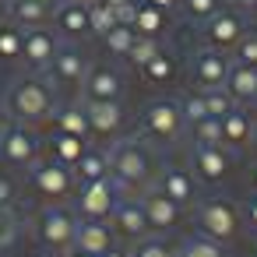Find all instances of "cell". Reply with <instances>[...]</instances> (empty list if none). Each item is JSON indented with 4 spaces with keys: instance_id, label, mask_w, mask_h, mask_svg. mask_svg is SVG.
<instances>
[{
    "instance_id": "6da1fadb",
    "label": "cell",
    "mask_w": 257,
    "mask_h": 257,
    "mask_svg": "<svg viewBox=\"0 0 257 257\" xmlns=\"http://www.w3.org/2000/svg\"><path fill=\"white\" fill-rule=\"evenodd\" d=\"M109 180L123 197H141L155 183V159L145 138H123L109 145Z\"/></svg>"
},
{
    "instance_id": "7a4b0ae2",
    "label": "cell",
    "mask_w": 257,
    "mask_h": 257,
    "mask_svg": "<svg viewBox=\"0 0 257 257\" xmlns=\"http://www.w3.org/2000/svg\"><path fill=\"white\" fill-rule=\"evenodd\" d=\"M4 106L11 113L15 123H25V127H36V123H46L57 109V92L53 85L43 78V74H22L11 81L8 95H4Z\"/></svg>"
},
{
    "instance_id": "3957f363",
    "label": "cell",
    "mask_w": 257,
    "mask_h": 257,
    "mask_svg": "<svg viewBox=\"0 0 257 257\" xmlns=\"http://www.w3.org/2000/svg\"><path fill=\"white\" fill-rule=\"evenodd\" d=\"M183 131H187V123H183L180 102H173V99H155V102H148L145 113H141V120H138V138H145V141H152V145H159V148L180 141Z\"/></svg>"
},
{
    "instance_id": "277c9868",
    "label": "cell",
    "mask_w": 257,
    "mask_h": 257,
    "mask_svg": "<svg viewBox=\"0 0 257 257\" xmlns=\"http://www.w3.org/2000/svg\"><path fill=\"white\" fill-rule=\"evenodd\" d=\"M32 229H36V239H39L50 253H64V250L74 246L78 215H74V208H67V204H46V208L36 215Z\"/></svg>"
},
{
    "instance_id": "5b68a950",
    "label": "cell",
    "mask_w": 257,
    "mask_h": 257,
    "mask_svg": "<svg viewBox=\"0 0 257 257\" xmlns=\"http://www.w3.org/2000/svg\"><path fill=\"white\" fill-rule=\"evenodd\" d=\"M29 187L46 201V204H64L67 197H74L78 190V180L67 166L53 162V159H39L36 166H29Z\"/></svg>"
},
{
    "instance_id": "8992f818",
    "label": "cell",
    "mask_w": 257,
    "mask_h": 257,
    "mask_svg": "<svg viewBox=\"0 0 257 257\" xmlns=\"http://www.w3.org/2000/svg\"><path fill=\"white\" fill-rule=\"evenodd\" d=\"M123 194L116 190V183L113 180H95V183H78V190H74V215L78 218H88V222H109V215H113V208H116V201H120Z\"/></svg>"
},
{
    "instance_id": "52a82bcc",
    "label": "cell",
    "mask_w": 257,
    "mask_h": 257,
    "mask_svg": "<svg viewBox=\"0 0 257 257\" xmlns=\"http://www.w3.org/2000/svg\"><path fill=\"white\" fill-rule=\"evenodd\" d=\"M197 229L215 243H229L239 232V211L225 197H204L197 201Z\"/></svg>"
},
{
    "instance_id": "ba28073f",
    "label": "cell",
    "mask_w": 257,
    "mask_h": 257,
    "mask_svg": "<svg viewBox=\"0 0 257 257\" xmlns=\"http://www.w3.org/2000/svg\"><path fill=\"white\" fill-rule=\"evenodd\" d=\"M39 155H43V141H39L36 127L11 123L4 134H0V162H4V166L29 169V166L39 162Z\"/></svg>"
},
{
    "instance_id": "9c48e42d",
    "label": "cell",
    "mask_w": 257,
    "mask_h": 257,
    "mask_svg": "<svg viewBox=\"0 0 257 257\" xmlns=\"http://www.w3.org/2000/svg\"><path fill=\"white\" fill-rule=\"evenodd\" d=\"M88 57L74 46V43H64L60 50H57V57H53V64L43 71V78L53 85V88H81V81H85V74H88Z\"/></svg>"
},
{
    "instance_id": "30bf717a",
    "label": "cell",
    "mask_w": 257,
    "mask_h": 257,
    "mask_svg": "<svg viewBox=\"0 0 257 257\" xmlns=\"http://www.w3.org/2000/svg\"><path fill=\"white\" fill-rule=\"evenodd\" d=\"M243 36H246V18H243L239 11H232V8H222L211 22L201 25V39H204V46L222 50V53H229Z\"/></svg>"
},
{
    "instance_id": "8fae6325",
    "label": "cell",
    "mask_w": 257,
    "mask_h": 257,
    "mask_svg": "<svg viewBox=\"0 0 257 257\" xmlns=\"http://www.w3.org/2000/svg\"><path fill=\"white\" fill-rule=\"evenodd\" d=\"M81 102H123V74L109 64H92L81 81Z\"/></svg>"
},
{
    "instance_id": "7c38bea8",
    "label": "cell",
    "mask_w": 257,
    "mask_h": 257,
    "mask_svg": "<svg viewBox=\"0 0 257 257\" xmlns=\"http://www.w3.org/2000/svg\"><path fill=\"white\" fill-rule=\"evenodd\" d=\"M64 46V39L53 32V29H25V43H22V64L32 71V74H43L50 64H53V57H57V50Z\"/></svg>"
},
{
    "instance_id": "4fadbf2b",
    "label": "cell",
    "mask_w": 257,
    "mask_h": 257,
    "mask_svg": "<svg viewBox=\"0 0 257 257\" xmlns=\"http://www.w3.org/2000/svg\"><path fill=\"white\" fill-rule=\"evenodd\" d=\"M229 67H232V60H229L222 50L201 46V50L190 57V81H194L197 88H218V85H225Z\"/></svg>"
},
{
    "instance_id": "5bb4252c",
    "label": "cell",
    "mask_w": 257,
    "mask_h": 257,
    "mask_svg": "<svg viewBox=\"0 0 257 257\" xmlns=\"http://www.w3.org/2000/svg\"><path fill=\"white\" fill-rule=\"evenodd\" d=\"M232 155L225 145H194L190 152V169L197 176V183H222L229 176Z\"/></svg>"
},
{
    "instance_id": "9a60e30c",
    "label": "cell",
    "mask_w": 257,
    "mask_h": 257,
    "mask_svg": "<svg viewBox=\"0 0 257 257\" xmlns=\"http://www.w3.org/2000/svg\"><path fill=\"white\" fill-rule=\"evenodd\" d=\"M159 194H166L180 211L197 204V176L190 169H180V166H166L162 173H155V183H152Z\"/></svg>"
},
{
    "instance_id": "2e32d148",
    "label": "cell",
    "mask_w": 257,
    "mask_h": 257,
    "mask_svg": "<svg viewBox=\"0 0 257 257\" xmlns=\"http://www.w3.org/2000/svg\"><path fill=\"white\" fill-rule=\"evenodd\" d=\"M109 225H113L116 236L134 239V243L145 239V236H152V225H148V215H145L141 197H120L116 208H113V215H109Z\"/></svg>"
},
{
    "instance_id": "e0dca14e",
    "label": "cell",
    "mask_w": 257,
    "mask_h": 257,
    "mask_svg": "<svg viewBox=\"0 0 257 257\" xmlns=\"http://www.w3.org/2000/svg\"><path fill=\"white\" fill-rule=\"evenodd\" d=\"M50 22H53V32H57L64 43H81V39L92 36V29H88V4L64 0L60 8H53Z\"/></svg>"
},
{
    "instance_id": "ac0fdd59",
    "label": "cell",
    "mask_w": 257,
    "mask_h": 257,
    "mask_svg": "<svg viewBox=\"0 0 257 257\" xmlns=\"http://www.w3.org/2000/svg\"><path fill=\"white\" fill-rule=\"evenodd\" d=\"M116 246V232L109 222H88V218H78V229H74V250H85L92 257L106 253Z\"/></svg>"
},
{
    "instance_id": "d6986e66",
    "label": "cell",
    "mask_w": 257,
    "mask_h": 257,
    "mask_svg": "<svg viewBox=\"0 0 257 257\" xmlns=\"http://www.w3.org/2000/svg\"><path fill=\"white\" fill-rule=\"evenodd\" d=\"M92 138H116L123 127V102H81Z\"/></svg>"
},
{
    "instance_id": "ffe728a7",
    "label": "cell",
    "mask_w": 257,
    "mask_h": 257,
    "mask_svg": "<svg viewBox=\"0 0 257 257\" xmlns=\"http://www.w3.org/2000/svg\"><path fill=\"white\" fill-rule=\"evenodd\" d=\"M218 127H222V145L225 148H243V145H250L253 141V131H257V120H253V113L250 109H239V106H232L222 120H218Z\"/></svg>"
},
{
    "instance_id": "44dd1931",
    "label": "cell",
    "mask_w": 257,
    "mask_h": 257,
    "mask_svg": "<svg viewBox=\"0 0 257 257\" xmlns=\"http://www.w3.org/2000/svg\"><path fill=\"white\" fill-rule=\"evenodd\" d=\"M141 204H145V215H148L152 232H169V229L180 222V208H176L166 194H159L155 187H148V190L141 194Z\"/></svg>"
},
{
    "instance_id": "7402d4cb",
    "label": "cell",
    "mask_w": 257,
    "mask_h": 257,
    "mask_svg": "<svg viewBox=\"0 0 257 257\" xmlns=\"http://www.w3.org/2000/svg\"><path fill=\"white\" fill-rule=\"evenodd\" d=\"M50 123H53V134H71V138H81V141L92 138V127H88V116H85L81 99L71 102V106H57L53 116H50Z\"/></svg>"
},
{
    "instance_id": "603a6c76",
    "label": "cell",
    "mask_w": 257,
    "mask_h": 257,
    "mask_svg": "<svg viewBox=\"0 0 257 257\" xmlns=\"http://www.w3.org/2000/svg\"><path fill=\"white\" fill-rule=\"evenodd\" d=\"M131 29L145 39H162L166 29H169V11H159V8L145 4V0H138L134 15H131Z\"/></svg>"
},
{
    "instance_id": "cb8c5ba5",
    "label": "cell",
    "mask_w": 257,
    "mask_h": 257,
    "mask_svg": "<svg viewBox=\"0 0 257 257\" xmlns=\"http://www.w3.org/2000/svg\"><path fill=\"white\" fill-rule=\"evenodd\" d=\"M78 183H95V180H109V152L106 148H85V155L78 159V166L71 169Z\"/></svg>"
},
{
    "instance_id": "d4e9b609",
    "label": "cell",
    "mask_w": 257,
    "mask_h": 257,
    "mask_svg": "<svg viewBox=\"0 0 257 257\" xmlns=\"http://www.w3.org/2000/svg\"><path fill=\"white\" fill-rule=\"evenodd\" d=\"M225 88H229V95L236 102H257V67L232 64L229 78H225Z\"/></svg>"
},
{
    "instance_id": "484cf974",
    "label": "cell",
    "mask_w": 257,
    "mask_h": 257,
    "mask_svg": "<svg viewBox=\"0 0 257 257\" xmlns=\"http://www.w3.org/2000/svg\"><path fill=\"white\" fill-rule=\"evenodd\" d=\"M8 11V22H15L18 29H43L46 22H50V8H43L39 0H15L11 8H4Z\"/></svg>"
},
{
    "instance_id": "4316f807",
    "label": "cell",
    "mask_w": 257,
    "mask_h": 257,
    "mask_svg": "<svg viewBox=\"0 0 257 257\" xmlns=\"http://www.w3.org/2000/svg\"><path fill=\"white\" fill-rule=\"evenodd\" d=\"M85 148H88V141L71 138V134H53L50 138V159L60 162V166H67V169L78 166V159L85 155Z\"/></svg>"
},
{
    "instance_id": "83f0119b",
    "label": "cell",
    "mask_w": 257,
    "mask_h": 257,
    "mask_svg": "<svg viewBox=\"0 0 257 257\" xmlns=\"http://www.w3.org/2000/svg\"><path fill=\"white\" fill-rule=\"evenodd\" d=\"M22 43H25V29H18L8 18H0V60L22 64Z\"/></svg>"
},
{
    "instance_id": "f1b7e54d",
    "label": "cell",
    "mask_w": 257,
    "mask_h": 257,
    "mask_svg": "<svg viewBox=\"0 0 257 257\" xmlns=\"http://www.w3.org/2000/svg\"><path fill=\"white\" fill-rule=\"evenodd\" d=\"M141 74H145V81H152V85H169L173 81V74H176V60L166 53V50H159L145 67H138Z\"/></svg>"
},
{
    "instance_id": "f546056e",
    "label": "cell",
    "mask_w": 257,
    "mask_h": 257,
    "mask_svg": "<svg viewBox=\"0 0 257 257\" xmlns=\"http://www.w3.org/2000/svg\"><path fill=\"white\" fill-rule=\"evenodd\" d=\"M120 22H116V11L106 4V0H88V29H92V36H106L109 29H116Z\"/></svg>"
},
{
    "instance_id": "4dcf8cb0",
    "label": "cell",
    "mask_w": 257,
    "mask_h": 257,
    "mask_svg": "<svg viewBox=\"0 0 257 257\" xmlns=\"http://www.w3.org/2000/svg\"><path fill=\"white\" fill-rule=\"evenodd\" d=\"M134 39H138V32H134L131 25H116V29H109V32L102 36V46H106L109 57H127L131 46H134Z\"/></svg>"
},
{
    "instance_id": "1f68e13d",
    "label": "cell",
    "mask_w": 257,
    "mask_h": 257,
    "mask_svg": "<svg viewBox=\"0 0 257 257\" xmlns=\"http://www.w3.org/2000/svg\"><path fill=\"white\" fill-rule=\"evenodd\" d=\"M222 8H225V0H180V11H183L190 22H197V25L211 22Z\"/></svg>"
},
{
    "instance_id": "d6a6232c",
    "label": "cell",
    "mask_w": 257,
    "mask_h": 257,
    "mask_svg": "<svg viewBox=\"0 0 257 257\" xmlns=\"http://www.w3.org/2000/svg\"><path fill=\"white\" fill-rule=\"evenodd\" d=\"M176 257H225V250H222V243H215V239H208V236H190V239H183V246H180V253Z\"/></svg>"
},
{
    "instance_id": "836d02e7",
    "label": "cell",
    "mask_w": 257,
    "mask_h": 257,
    "mask_svg": "<svg viewBox=\"0 0 257 257\" xmlns=\"http://www.w3.org/2000/svg\"><path fill=\"white\" fill-rule=\"evenodd\" d=\"M201 95H204L208 116H215V120H222V116L236 106V99L229 95V88H225V85H218V88H201Z\"/></svg>"
},
{
    "instance_id": "e575fe53",
    "label": "cell",
    "mask_w": 257,
    "mask_h": 257,
    "mask_svg": "<svg viewBox=\"0 0 257 257\" xmlns=\"http://www.w3.org/2000/svg\"><path fill=\"white\" fill-rule=\"evenodd\" d=\"M187 134H190V141H194V145H222V127H218V120H215V116H204V120L190 123V127H187Z\"/></svg>"
},
{
    "instance_id": "d590c367",
    "label": "cell",
    "mask_w": 257,
    "mask_h": 257,
    "mask_svg": "<svg viewBox=\"0 0 257 257\" xmlns=\"http://www.w3.org/2000/svg\"><path fill=\"white\" fill-rule=\"evenodd\" d=\"M159 50H162V39H145V36H138V39H134V46H131V53H127L123 60H127V64H134V67H145Z\"/></svg>"
},
{
    "instance_id": "8d00e7d4",
    "label": "cell",
    "mask_w": 257,
    "mask_h": 257,
    "mask_svg": "<svg viewBox=\"0 0 257 257\" xmlns=\"http://www.w3.org/2000/svg\"><path fill=\"white\" fill-rule=\"evenodd\" d=\"M180 113H183V123H187V127L208 116V106H204V95H201V88H194V92H187V95L180 99Z\"/></svg>"
},
{
    "instance_id": "74e56055",
    "label": "cell",
    "mask_w": 257,
    "mask_h": 257,
    "mask_svg": "<svg viewBox=\"0 0 257 257\" xmlns=\"http://www.w3.org/2000/svg\"><path fill=\"white\" fill-rule=\"evenodd\" d=\"M22 232V218L15 208H0V250H8Z\"/></svg>"
},
{
    "instance_id": "f35d334b",
    "label": "cell",
    "mask_w": 257,
    "mask_h": 257,
    "mask_svg": "<svg viewBox=\"0 0 257 257\" xmlns=\"http://www.w3.org/2000/svg\"><path fill=\"white\" fill-rule=\"evenodd\" d=\"M131 257H176V253L169 250V243H166V239H159V236H145V239H138V243H134Z\"/></svg>"
},
{
    "instance_id": "ab89813d",
    "label": "cell",
    "mask_w": 257,
    "mask_h": 257,
    "mask_svg": "<svg viewBox=\"0 0 257 257\" xmlns=\"http://www.w3.org/2000/svg\"><path fill=\"white\" fill-rule=\"evenodd\" d=\"M232 64H246L257 67V32H246L236 46H232Z\"/></svg>"
},
{
    "instance_id": "60d3db41",
    "label": "cell",
    "mask_w": 257,
    "mask_h": 257,
    "mask_svg": "<svg viewBox=\"0 0 257 257\" xmlns=\"http://www.w3.org/2000/svg\"><path fill=\"white\" fill-rule=\"evenodd\" d=\"M15 197H18V187L8 173H0V208H15Z\"/></svg>"
},
{
    "instance_id": "b9f144b4",
    "label": "cell",
    "mask_w": 257,
    "mask_h": 257,
    "mask_svg": "<svg viewBox=\"0 0 257 257\" xmlns=\"http://www.w3.org/2000/svg\"><path fill=\"white\" fill-rule=\"evenodd\" d=\"M106 4L116 11V22H120V25H131V15H134V4H138V0H106Z\"/></svg>"
},
{
    "instance_id": "7bdbcfd3",
    "label": "cell",
    "mask_w": 257,
    "mask_h": 257,
    "mask_svg": "<svg viewBox=\"0 0 257 257\" xmlns=\"http://www.w3.org/2000/svg\"><path fill=\"white\" fill-rule=\"evenodd\" d=\"M243 222H246V225H250V229L257 232V194L243 201Z\"/></svg>"
},
{
    "instance_id": "ee69618b",
    "label": "cell",
    "mask_w": 257,
    "mask_h": 257,
    "mask_svg": "<svg viewBox=\"0 0 257 257\" xmlns=\"http://www.w3.org/2000/svg\"><path fill=\"white\" fill-rule=\"evenodd\" d=\"M225 4H232V11H239L243 18L246 15H257V0H225Z\"/></svg>"
},
{
    "instance_id": "f6af8a7d",
    "label": "cell",
    "mask_w": 257,
    "mask_h": 257,
    "mask_svg": "<svg viewBox=\"0 0 257 257\" xmlns=\"http://www.w3.org/2000/svg\"><path fill=\"white\" fill-rule=\"evenodd\" d=\"M145 4H152V8H159V11H176L180 0H145Z\"/></svg>"
},
{
    "instance_id": "bcb514c9",
    "label": "cell",
    "mask_w": 257,
    "mask_h": 257,
    "mask_svg": "<svg viewBox=\"0 0 257 257\" xmlns=\"http://www.w3.org/2000/svg\"><path fill=\"white\" fill-rule=\"evenodd\" d=\"M11 123H15V120H11V113H8V106H4V99H0V134H4Z\"/></svg>"
},
{
    "instance_id": "7dc6e473",
    "label": "cell",
    "mask_w": 257,
    "mask_h": 257,
    "mask_svg": "<svg viewBox=\"0 0 257 257\" xmlns=\"http://www.w3.org/2000/svg\"><path fill=\"white\" fill-rule=\"evenodd\" d=\"M99 257H131V250H116V246H113V250H106V253H99Z\"/></svg>"
},
{
    "instance_id": "c3c4849f",
    "label": "cell",
    "mask_w": 257,
    "mask_h": 257,
    "mask_svg": "<svg viewBox=\"0 0 257 257\" xmlns=\"http://www.w3.org/2000/svg\"><path fill=\"white\" fill-rule=\"evenodd\" d=\"M60 257H92V253H85V250H74V246H71V250H64Z\"/></svg>"
},
{
    "instance_id": "681fc988",
    "label": "cell",
    "mask_w": 257,
    "mask_h": 257,
    "mask_svg": "<svg viewBox=\"0 0 257 257\" xmlns=\"http://www.w3.org/2000/svg\"><path fill=\"white\" fill-rule=\"evenodd\" d=\"M39 4H43V8H50V11H53V8H60V4H64V0H39Z\"/></svg>"
},
{
    "instance_id": "f907efd6",
    "label": "cell",
    "mask_w": 257,
    "mask_h": 257,
    "mask_svg": "<svg viewBox=\"0 0 257 257\" xmlns=\"http://www.w3.org/2000/svg\"><path fill=\"white\" fill-rule=\"evenodd\" d=\"M250 187H253V194H257V166L250 169Z\"/></svg>"
},
{
    "instance_id": "816d5d0a",
    "label": "cell",
    "mask_w": 257,
    "mask_h": 257,
    "mask_svg": "<svg viewBox=\"0 0 257 257\" xmlns=\"http://www.w3.org/2000/svg\"><path fill=\"white\" fill-rule=\"evenodd\" d=\"M250 145H253V152H257V131H253V141H250Z\"/></svg>"
},
{
    "instance_id": "f5cc1de1",
    "label": "cell",
    "mask_w": 257,
    "mask_h": 257,
    "mask_svg": "<svg viewBox=\"0 0 257 257\" xmlns=\"http://www.w3.org/2000/svg\"><path fill=\"white\" fill-rule=\"evenodd\" d=\"M11 4H15V0H4V8H11Z\"/></svg>"
},
{
    "instance_id": "db71d44e",
    "label": "cell",
    "mask_w": 257,
    "mask_h": 257,
    "mask_svg": "<svg viewBox=\"0 0 257 257\" xmlns=\"http://www.w3.org/2000/svg\"><path fill=\"white\" fill-rule=\"evenodd\" d=\"M253 250H257V232H253Z\"/></svg>"
},
{
    "instance_id": "11a10c76",
    "label": "cell",
    "mask_w": 257,
    "mask_h": 257,
    "mask_svg": "<svg viewBox=\"0 0 257 257\" xmlns=\"http://www.w3.org/2000/svg\"><path fill=\"white\" fill-rule=\"evenodd\" d=\"M74 4H88V0H74Z\"/></svg>"
},
{
    "instance_id": "9f6ffc18",
    "label": "cell",
    "mask_w": 257,
    "mask_h": 257,
    "mask_svg": "<svg viewBox=\"0 0 257 257\" xmlns=\"http://www.w3.org/2000/svg\"><path fill=\"white\" fill-rule=\"evenodd\" d=\"M43 257H57V253H43Z\"/></svg>"
},
{
    "instance_id": "6f0895ef",
    "label": "cell",
    "mask_w": 257,
    "mask_h": 257,
    "mask_svg": "<svg viewBox=\"0 0 257 257\" xmlns=\"http://www.w3.org/2000/svg\"><path fill=\"white\" fill-rule=\"evenodd\" d=\"M0 8H4V0H0Z\"/></svg>"
}]
</instances>
